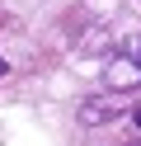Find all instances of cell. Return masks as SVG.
I'll list each match as a JSON object with an SVG mask.
<instances>
[{"label": "cell", "instance_id": "3", "mask_svg": "<svg viewBox=\"0 0 141 146\" xmlns=\"http://www.w3.org/2000/svg\"><path fill=\"white\" fill-rule=\"evenodd\" d=\"M5 71H9V66H5V57H0V76H5Z\"/></svg>", "mask_w": 141, "mask_h": 146}, {"label": "cell", "instance_id": "1", "mask_svg": "<svg viewBox=\"0 0 141 146\" xmlns=\"http://www.w3.org/2000/svg\"><path fill=\"white\" fill-rule=\"evenodd\" d=\"M103 85H108L113 94L136 90V85H141V61H132V57H113V61H108V71H103Z\"/></svg>", "mask_w": 141, "mask_h": 146}, {"label": "cell", "instance_id": "2", "mask_svg": "<svg viewBox=\"0 0 141 146\" xmlns=\"http://www.w3.org/2000/svg\"><path fill=\"white\" fill-rule=\"evenodd\" d=\"M122 94H113V99H89V104H80V123L85 127H99V123H108V118H118L122 113Z\"/></svg>", "mask_w": 141, "mask_h": 146}, {"label": "cell", "instance_id": "5", "mask_svg": "<svg viewBox=\"0 0 141 146\" xmlns=\"http://www.w3.org/2000/svg\"><path fill=\"white\" fill-rule=\"evenodd\" d=\"M136 61H141V42H136Z\"/></svg>", "mask_w": 141, "mask_h": 146}, {"label": "cell", "instance_id": "4", "mask_svg": "<svg viewBox=\"0 0 141 146\" xmlns=\"http://www.w3.org/2000/svg\"><path fill=\"white\" fill-rule=\"evenodd\" d=\"M136 127H141V108H136Z\"/></svg>", "mask_w": 141, "mask_h": 146}]
</instances>
